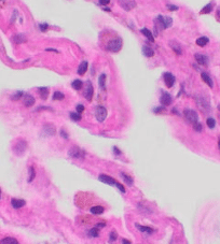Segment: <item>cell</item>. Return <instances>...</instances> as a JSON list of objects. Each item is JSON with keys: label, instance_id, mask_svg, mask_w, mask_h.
Instances as JSON below:
<instances>
[{"label": "cell", "instance_id": "cell-48", "mask_svg": "<svg viewBox=\"0 0 220 244\" xmlns=\"http://www.w3.org/2000/svg\"><path fill=\"white\" fill-rule=\"evenodd\" d=\"M40 110H49V111H51L52 109L49 107H39L38 109H37V111H40Z\"/></svg>", "mask_w": 220, "mask_h": 244}, {"label": "cell", "instance_id": "cell-5", "mask_svg": "<svg viewBox=\"0 0 220 244\" xmlns=\"http://www.w3.org/2000/svg\"><path fill=\"white\" fill-rule=\"evenodd\" d=\"M68 154L69 156L73 158V159H83L84 158V156H85V153L83 150H81L80 147L78 146H72L69 152H68Z\"/></svg>", "mask_w": 220, "mask_h": 244}, {"label": "cell", "instance_id": "cell-3", "mask_svg": "<svg viewBox=\"0 0 220 244\" xmlns=\"http://www.w3.org/2000/svg\"><path fill=\"white\" fill-rule=\"evenodd\" d=\"M184 118L187 120V122H189L190 124L193 125L198 122V113L194 111V110H192V109H186L184 111Z\"/></svg>", "mask_w": 220, "mask_h": 244}, {"label": "cell", "instance_id": "cell-19", "mask_svg": "<svg viewBox=\"0 0 220 244\" xmlns=\"http://www.w3.org/2000/svg\"><path fill=\"white\" fill-rule=\"evenodd\" d=\"M13 41L17 44H21V43H25L27 41V37L24 35V33H16L15 36L13 37Z\"/></svg>", "mask_w": 220, "mask_h": 244}, {"label": "cell", "instance_id": "cell-45", "mask_svg": "<svg viewBox=\"0 0 220 244\" xmlns=\"http://www.w3.org/2000/svg\"><path fill=\"white\" fill-rule=\"evenodd\" d=\"M164 111H165V108L164 107H157L153 110L154 113H162V112H164Z\"/></svg>", "mask_w": 220, "mask_h": 244}, {"label": "cell", "instance_id": "cell-50", "mask_svg": "<svg viewBox=\"0 0 220 244\" xmlns=\"http://www.w3.org/2000/svg\"><path fill=\"white\" fill-rule=\"evenodd\" d=\"M105 226H106V223H99V224H97V225H96V227H97V228H104Z\"/></svg>", "mask_w": 220, "mask_h": 244}, {"label": "cell", "instance_id": "cell-35", "mask_svg": "<svg viewBox=\"0 0 220 244\" xmlns=\"http://www.w3.org/2000/svg\"><path fill=\"white\" fill-rule=\"evenodd\" d=\"M23 95H24L23 92H16V93L13 94V95L11 96V100H13V101H17V100H20V99H22Z\"/></svg>", "mask_w": 220, "mask_h": 244}, {"label": "cell", "instance_id": "cell-16", "mask_svg": "<svg viewBox=\"0 0 220 244\" xmlns=\"http://www.w3.org/2000/svg\"><path fill=\"white\" fill-rule=\"evenodd\" d=\"M25 204H26V202H25V200H23V199H16V198L11 199V205H12L14 209H21V208H23Z\"/></svg>", "mask_w": 220, "mask_h": 244}, {"label": "cell", "instance_id": "cell-32", "mask_svg": "<svg viewBox=\"0 0 220 244\" xmlns=\"http://www.w3.org/2000/svg\"><path fill=\"white\" fill-rule=\"evenodd\" d=\"M98 83H99V87L103 89V90H105L106 89V74H102V76H99Z\"/></svg>", "mask_w": 220, "mask_h": 244}, {"label": "cell", "instance_id": "cell-12", "mask_svg": "<svg viewBox=\"0 0 220 244\" xmlns=\"http://www.w3.org/2000/svg\"><path fill=\"white\" fill-rule=\"evenodd\" d=\"M43 132L46 136H55L56 134V128L53 124L46 123V124L43 125Z\"/></svg>", "mask_w": 220, "mask_h": 244}, {"label": "cell", "instance_id": "cell-36", "mask_svg": "<svg viewBox=\"0 0 220 244\" xmlns=\"http://www.w3.org/2000/svg\"><path fill=\"white\" fill-rule=\"evenodd\" d=\"M70 118L72 120H75V122H79L82 117H81V114H79L78 112H71L70 113Z\"/></svg>", "mask_w": 220, "mask_h": 244}, {"label": "cell", "instance_id": "cell-51", "mask_svg": "<svg viewBox=\"0 0 220 244\" xmlns=\"http://www.w3.org/2000/svg\"><path fill=\"white\" fill-rule=\"evenodd\" d=\"M122 244H131V242L129 241V240L123 239V240H122Z\"/></svg>", "mask_w": 220, "mask_h": 244}, {"label": "cell", "instance_id": "cell-47", "mask_svg": "<svg viewBox=\"0 0 220 244\" xmlns=\"http://www.w3.org/2000/svg\"><path fill=\"white\" fill-rule=\"evenodd\" d=\"M113 151H114V154H116V155H121V151H120L117 146H113Z\"/></svg>", "mask_w": 220, "mask_h": 244}, {"label": "cell", "instance_id": "cell-13", "mask_svg": "<svg viewBox=\"0 0 220 244\" xmlns=\"http://www.w3.org/2000/svg\"><path fill=\"white\" fill-rule=\"evenodd\" d=\"M98 180L100 182L105 183V184H108V185H114L116 186V184H117V181L113 178H111V176L107 175V174H100L98 176Z\"/></svg>", "mask_w": 220, "mask_h": 244}, {"label": "cell", "instance_id": "cell-40", "mask_svg": "<svg viewBox=\"0 0 220 244\" xmlns=\"http://www.w3.org/2000/svg\"><path fill=\"white\" fill-rule=\"evenodd\" d=\"M193 128L195 131H198V132H201L202 131V124H200V123H195V124H193Z\"/></svg>", "mask_w": 220, "mask_h": 244}, {"label": "cell", "instance_id": "cell-43", "mask_svg": "<svg viewBox=\"0 0 220 244\" xmlns=\"http://www.w3.org/2000/svg\"><path fill=\"white\" fill-rule=\"evenodd\" d=\"M84 109H85V108H84V106H82V104H78L76 108L77 112H78L79 114H81L82 112H84Z\"/></svg>", "mask_w": 220, "mask_h": 244}, {"label": "cell", "instance_id": "cell-9", "mask_svg": "<svg viewBox=\"0 0 220 244\" xmlns=\"http://www.w3.org/2000/svg\"><path fill=\"white\" fill-rule=\"evenodd\" d=\"M163 80H164V83L166 85L168 88H171L174 86L175 84V76L172 74L171 72H165L164 74H163Z\"/></svg>", "mask_w": 220, "mask_h": 244}, {"label": "cell", "instance_id": "cell-49", "mask_svg": "<svg viewBox=\"0 0 220 244\" xmlns=\"http://www.w3.org/2000/svg\"><path fill=\"white\" fill-rule=\"evenodd\" d=\"M216 16H217V19L220 22V8L217 9V12H216Z\"/></svg>", "mask_w": 220, "mask_h": 244}, {"label": "cell", "instance_id": "cell-4", "mask_svg": "<svg viewBox=\"0 0 220 244\" xmlns=\"http://www.w3.org/2000/svg\"><path fill=\"white\" fill-rule=\"evenodd\" d=\"M121 47H122V40L120 38H116L113 40H110L107 44V49L109 52H113V53L119 52L121 49Z\"/></svg>", "mask_w": 220, "mask_h": 244}, {"label": "cell", "instance_id": "cell-6", "mask_svg": "<svg viewBox=\"0 0 220 244\" xmlns=\"http://www.w3.org/2000/svg\"><path fill=\"white\" fill-rule=\"evenodd\" d=\"M107 110H106V108L102 107V106H99V107L96 108V111H95V117H96V120H98L99 123H103L104 120H106V117H107Z\"/></svg>", "mask_w": 220, "mask_h": 244}, {"label": "cell", "instance_id": "cell-15", "mask_svg": "<svg viewBox=\"0 0 220 244\" xmlns=\"http://www.w3.org/2000/svg\"><path fill=\"white\" fill-rule=\"evenodd\" d=\"M194 58H195V60H196L200 65H202V66H207V64H208V58H207V56H205V55L195 54V55H194Z\"/></svg>", "mask_w": 220, "mask_h": 244}, {"label": "cell", "instance_id": "cell-11", "mask_svg": "<svg viewBox=\"0 0 220 244\" xmlns=\"http://www.w3.org/2000/svg\"><path fill=\"white\" fill-rule=\"evenodd\" d=\"M22 100H23L24 106H25V107H27V108L32 107V106L35 104V102H36V100H35V97H34V96H32L30 94H24V95H23V97H22Z\"/></svg>", "mask_w": 220, "mask_h": 244}, {"label": "cell", "instance_id": "cell-23", "mask_svg": "<svg viewBox=\"0 0 220 244\" xmlns=\"http://www.w3.org/2000/svg\"><path fill=\"white\" fill-rule=\"evenodd\" d=\"M38 90H39V95H40L41 99H42V100H46L50 94L49 88H48V87H39Z\"/></svg>", "mask_w": 220, "mask_h": 244}, {"label": "cell", "instance_id": "cell-30", "mask_svg": "<svg viewBox=\"0 0 220 244\" xmlns=\"http://www.w3.org/2000/svg\"><path fill=\"white\" fill-rule=\"evenodd\" d=\"M71 86H72V88L73 89L79 90V89L82 88V86H83V82H82L81 80H75L71 83Z\"/></svg>", "mask_w": 220, "mask_h": 244}, {"label": "cell", "instance_id": "cell-2", "mask_svg": "<svg viewBox=\"0 0 220 244\" xmlns=\"http://www.w3.org/2000/svg\"><path fill=\"white\" fill-rule=\"evenodd\" d=\"M27 150V142L24 139H18L13 145V152L15 155L21 156L23 155L25 151Z\"/></svg>", "mask_w": 220, "mask_h": 244}, {"label": "cell", "instance_id": "cell-53", "mask_svg": "<svg viewBox=\"0 0 220 244\" xmlns=\"http://www.w3.org/2000/svg\"><path fill=\"white\" fill-rule=\"evenodd\" d=\"M218 146H219V148H220V140H219V142H218Z\"/></svg>", "mask_w": 220, "mask_h": 244}, {"label": "cell", "instance_id": "cell-10", "mask_svg": "<svg viewBox=\"0 0 220 244\" xmlns=\"http://www.w3.org/2000/svg\"><path fill=\"white\" fill-rule=\"evenodd\" d=\"M160 102H161V104L163 107H168L173 102V97L166 92H163L161 95V98H160Z\"/></svg>", "mask_w": 220, "mask_h": 244}, {"label": "cell", "instance_id": "cell-38", "mask_svg": "<svg viewBox=\"0 0 220 244\" xmlns=\"http://www.w3.org/2000/svg\"><path fill=\"white\" fill-rule=\"evenodd\" d=\"M117 238H118L117 232L114 230H112L110 232V235H109V241H110V242H114V241L117 240Z\"/></svg>", "mask_w": 220, "mask_h": 244}, {"label": "cell", "instance_id": "cell-20", "mask_svg": "<svg viewBox=\"0 0 220 244\" xmlns=\"http://www.w3.org/2000/svg\"><path fill=\"white\" fill-rule=\"evenodd\" d=\"M170 45H171V47L176 54H178V55L182 54V49H181V46L179 45V43H177L176 41H170Z\"/></svg>", "mask_w": 220, "mask_h": 244}, {"label": "cell", "instance_id": "cell-41", "mask_svg": "<svg viewBox=\"0 0 220 244\" xmlns=\"http://www.w3.org/2000/svg\"><path fill=\"white\" fill-rule=\"evenodd\" d=\"M59 134H61V136H62L64 139H68V138H69V136H68V132L64 128H62L61 130H59Z\"/></svg>", "mask_w": 220, "mask_h": 244}, {"label": "cell", "instance_id": "cell-29", "mask_svg": "<svg viewBox=\"0 0 220 244\" xmlns=\"http://www.w3.org/2000/svg\"><path fill=\"white\" fill-rule=\"evenodd\" d=\"M28 183H32L34 181V178H36V170L34 167H29L28 168Z\"/></svg>", "mask_w": 220, "mask_h": 244}, {"label": "cell", "instance_id": "cell-42", "mask_svg": "<svg viewBox=\"0 0 220 244\" xmlns=\"http://www.w3.org/2000/svg\"><path fill=\"white\" fill-rule=\"evenodd\" d=\"M116 186H117V188H118V189H119L120 191H121L122 194H125V187L123 186L122 184H120V183H118V182H117Z\"/></svg>", "mask_w": 220, "mask_h": 244}, {"label": "cell", "instance_id": "cell-1", "mask_svg": "<svg viewBox=\"0 0 220 244\" xmlns=\"http://www.w3.org/2000/svg\"><path fill=\"white\" fill-rule=\"evenodd\" d=\"M155 26L160 27V29H166L168 27L172 26L173 24V19L172 17H168V16H164V15H159L157 18H155Z\"/></svg>", "mask_w": 220, "mask_h": 244}, {"label": "cell", "instance_id": "cell-33", "mask_svg": "<svg viewBox=\"0 0 220 244\" xmlns=\"http://www.w3.org/2000/svg\"><path fill=\"white\" fill-rule=\"evenodd\" d=\"M211 11H213V3H208V5H206L204 8H203L202 10H201V12L200 13L201 14H208V13H211Z\"/></svg>", "mask_w": 220, "mask_h": 244}, {"label": "cell", "instance_id": "cell-14", "mask_svg": "<svg viewBox=\"0 0 220 244\" xmlns=\"http://www.w3.org/2000/svg\"><path fill=\"white\" fill-rule=\"evenodd\" d=\"M198 106L200 107V109L202 110L203 112H208L211 110V108H209V103L205 100V99H198Z\"/></svg>", "mask_w": 220, "mask_h": 244}, {"label": "cell", "instance_id": "cell-21", "mask_svg": "<svg viewBox=\"0 0 220 244\" xmlns=\"http://www.w3.org/2000/svg\"><path fill=\"white\" fill-rule=\"evenodd\" d=\"M201 76H202V80L206 83L211 88H213L214 87V82H213V80H211V78L208 74H207L206 72H202L201 73Z\"/></svg>", "mask_w": 220, "mask_h": 244}, {"label": "cell", "instance_id": "cell-31", "mask_svg": "<svg viewBox=\"0 0 220 244\" xmlns=\"http://www.w3.org/2000/svg\"><path fill=\"white\" fill-rule=\"evenodd\" d=\"M98 229L99 228H97V227H94V228H92L91 230H89V232H87L89 237H91V238H97V237L99 235Z\"/></svg>", "mask_w": 220, "mask_h": 244}, {"label": "cell", "instance_id": "cell-24", "mask_svg": "<svg viewBox=\"0 0 220 244\" xmlns=\"http://www.w3.org/2000/svg\"><path fill=\"white\" fill-rule=\"evenodd\" d=\"M87 66H89V64H87V62H85V60L81 62L79 68H78V74H79V76H83V74L87 71Z\"/></svg>", "mask_w": 220, "mask_h": 244}, {"label": "cell", "instance_id": "cell-44", "mask_svg": "<svg viewBox=\"0 0 220 244\" xmlns=\"http://www.w3.org/2000/svg\"><path fill=\"white\" fill-rule=\"evenodd\" d=\"M166 8L170 10V11H177V10L179 9L177 5H166Z\"/></svg>", "mask_w": 220, "mask_h": 244}, {"label": "cell", "instance_id": "cell-22", "mask_svg": "<svg viewBox=\"0 0 220 244\" xmlns=\"http://www.w3.org/2000/svg\"><path fill=\"white\" fill-rule=\"evenodd\" d=\"M140 32L144 35L147 39H148L150 42H154V37H153V33L151 32V31L149 30L148 28H143L141 30H140Z\"/></svg>", "mask_w": 220, "mask_h": 244}, {"label": "cell", "instance_id": "cell-52", "mask_svg": "<svg viewBox=\"0 0 220 244\" xmlns=\"http://www.w3.org/2000/svg\"><path fill=\"white\" fill-rule=\"evenodd\" d=\"M0 199H1V188H0Z\"/></svg>", "mask_w": 220, "mask_h": 244}, {"label": "cell", "instance_id": "cell-39", "mask_svg": "<svg viewBox=\"0 0 220 244\" xmlns=\"http://www.w3.org/2000/svg\"><path fill=\"white\" fill-rule=\"evenodd\" d=\"M39 28H40V30L42 31V32H46L48 29H49V25H48L46 23H43V24H40V25H39Z\"/></svg>", "mask_w": 220, "mask_h": 244}, {"label": "cell", "instance_id": "cell-26", "mask_svg": "<svg viewBox=\"0 0 220 244\" xmlns=\"http://www.w3.org/2000/svg\"><path fill=\"white\" fill-rule=\"evenodd\" d=\"M0 244H18V241L14 238H11V237H7V238H3L2 240H0Z\"/></svg>", "mask_w": 220, "mask_h": 244}, {"label": "cell", "instance_id": "cell-17", "mask_svg": "<svg viewBox=\"0 0 220 244\" xmlns=\"http://www.w3.org/2000/svg\"><path fill=\"white\" fill-rule=\"evenodd\" d=\"M135 226H136V228H137V229H138L139 231L144 232V233H147V235H151V233H153V232H154L153 228H151V227L143 226V225H140V224H136Z\"/></svg>", "mask_w": 220, "mask_h": 244}, {"label": "cell", "instance_id": "cell-27", "mask_svg": "<svg viewBox=\"0 0 220 244\" xmlns=\"http://www.w3.org/2000/svg\"><path fill=\"white\" fill-rule=\"evenodd\" d=\"M91 213L92 214H95V215H99V214H103L104 211H105V209L103 207H100V205H95V207H92L91 208Z\"/></svg>", "mask_w": 220, "mask_h": 244}, {"label": "cell", "instance_id": "cell-25", "mask_svg": "<svg viewBox=\"0 0 220 244\" xmlns=\"http://www.w3.org/2000/svg\"><path fill=\"white\" fill-rule=\"evenodd\" d=\"M143 53H144V55L146 57H152L153 55H154V51L150 46H148V45H144L143 46Z\"/></svg>", "mask_w": 220, "mask_h": 244}, {"label": "cell", "instance_id": "cell-37", "mask_svg": "<svg viewBox=\"0 0 220 244\" xmlns=\"http://www.w3.org/2000/svg\"><path fill=\"white\" fill-rule=\"evenodd\" d=\"M206 125L209 127L211 129L213 128H215V126H216V120L213 118V117H208L206 120Z\"/></svg>", "mask_w": 220, "mask_h": 244}, {"label": "cell", "instance_id": "cell-34", "mask_svg": "<svg viewBox=\"0 0 220 244\" xmlns=\"http://www.w3.org/2000/svg\"><path fill=\"white\" fill-rule=\"evenodd\" d=\"M65 99V95L62 92H55L53 94V100H64Z\"/></svg>", "mask_w": 220, "mask_h": 244}, {"label": "cell", "instance_id": "cell-18", "mask_svg": "<svg viewBox=\"0 0 220 244\" xmlns=\"http://www.w3.org/2000/svg\"><path fill=\"white\" fill-rule=\"evenodd\" d=\"M120 175H121V178H123V181L125 182V184H127L129 186H133L134 185V180L133 178L131 176L130 174H127L125 172H121L120 173Z\"/></svg>", "mask_w": 220, "mask_h": 244}, {"label": "cell", "instance_id": "cell-8", "mask_svg": "<svg viewBox=\"0 0 220 244\" xmlns=\"http://www.w3.org/2000/svg\"><path fill=\"white\" fill-rule=\"evenodd\" d=\"M93 94H94V88H93V85L91 83V81H86L85 83V87H84V97L86 98L87 101H91L92 98H93Z\"/></svg>", "mask_w": 220, "mask_h": 244}, {"label": "cell", "instance_id": "cell-46", "mask_svg": "<svg viewBox=\"0 0 220 244\" xmlns=\"http://www.w3.org/2000/svg\"><path fill=\"white\" fill-rule=\"evenodd\" d=\"M98 1L102 5H107L110 3V0H98Z\"/></svg>", "mask_w": 220, "mask_h": 244}, {"label": "cell", "instance_id": "cell-7", "mask_svg": "<svg viewBox=\"0 0 220 244\" xmlns=\"http://www.w3.org/2000/svg\"><path fill=\"white\" fill-rule=\"evenodd\" d=\"M118 3L120 5L123 10L125 11H131L136 7V1L135 0H118Z\"/></svg>", "mask_w": 220, "mask_h": 244}, {"label": "cell", "instance_id": "cell-28", "mask_svg": "<svg viewBox=\"0 0 220 244\" xmlns=\"http://www.w3.org/2000/svg\"><path fill=\"white\" fill-rule=\"evenodd\" d=\"M196 44L198 45V46H201V47H204L205 45L208 44V42H209V39L207 38V37H201V38H198V39H196Z\"/></svg>", "mask_w": 220, "mask_h": 244}]
</instances>
